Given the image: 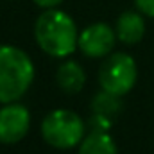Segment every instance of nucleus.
<instances>
[{"label":"nucleus","mask_w":154,"mask_h":154,"mask_svg":"<svg viewBox=\"0 0 154 154\" xmlns=\"http://www.w3.org/2000/svg\"><path fill=\"white\" fill-rule=\"evenodd\" d=\"M39 48L52 57H66L79 47L77 25L70 14L59 9H45L34 23Z\"/></svg>","instance_id":"f257e3e1"},{"label":"nucleus","mask_w":154,"mask_h":154,"mask_svg":"<svg viewBox=\"0 0 154 154\" xmlns=\"http://www.w3.org/2000/svg\"><path fill=\"white\" fill-rule=\"evenodd\" d=\"M34 81V65L27 52L14 45H0V104L16 102Z\"/></svg>","instance_id":"f03ea898"},{"label":"nucleus","mask_w":154,"mask_h":154,"mask_svg":"<svg viewBox=\"0 0 154 154\" xmlns=\"http://www.w3.org/2000/svg\"><path fill=\"white\" fill-rule=\"evenodd\" d=\"M84 122L70 109H54L41 122V136L54 149H74L84 138Z\"/></svg>","instance_id":"7ed1b4c3"},{"label":"nucleus","mask_w":154,"mask_h":154,"mask_svg":"<svg viewBox=\"0 0 154 154\" xmlns=\"http://www.w3.org/2000/svg\"><path fill=\"white\" fill-rule=\"evenodd\" d=\"M136 77H138L136 63L125 52L111 54L100 65V70H99L100 88L120 97L133 90V86L136 84Z\"/></svg>","instance_id":"20e7f679"},{"label":"nucleus","mask_w":154,"mask_h":154,"mask_svg":"<svg viewBox=\"0 0 154 154\" xmlns=\"http://www.w3.org/2000/svg\"><path fill=\"white\" fill-rule=\"evenodd\" d=\"M31 129V113L18 102H9L0 108V143H18Z\"/></svg>","instance_id":"39448f33"},{"label":"nucleus","mask_w":154,"mask_h":154,"mask_svg":"<svg viewBox=\"0 0 154 154\" xmlns=\"http://www.w3.org/2000/svg\"><path fill=\"white\" fill-rule=\"evenodd\" d=\"M116 31L99 22L79 32V50L88 57H106L116 43Z\"/></svg>","instance_id":"423d86ee"},{"label":"nucleus","mask_w":154,"mask_h":154,"mask_svg":"<svg viewBox=\"0 0 154 154\" xmlns=\"http://www.w3.org/2000/svg\"><path fill=\"white\" fill-rule=\"evenodd\" d=\"M116 38L125 45H134L145 34V20L140 13L125 11L116 20Z\"/></svg>","instance_id":"0eeeda50"},{"label":"nucleus","mask_w":154,"mask_h":154,"mask_svg":"<svg viewBox=\"0 0 154 154\" xmlns=\"http://www.w3.org/2000/svg\"><path fill=\"white\" fill-rule=\"evenodd\" d=\"M56 81H57V86L65 93L74 95L84 88L86 74L77 61H65L59 65V68L56 72Z\"/></svg>","instance_id":"6e6552de"},{"label":"nucleus","mask_w":154,"mask_h":154,"mask_svg":"<svg viewBox=\"0 0 154 154\" xmlns=\"http://www.w3.org/2000/svg\"><path fill=\"white\" fill-rule=\"evenodd\" d=\"M77 154H116V143L108 131H90L79 143Z\"/></svg>","instance_id":"1a4fd4ad"},{"label":"nucleus","mask_w":154,"mask_h":154,"mask_svg":"<svg viewBox=\"0 0 154 154\" xmlns=\"http://www.w3.org/2000/svg\"><path fill=\"white\" fill-rule=\"evenodd\" d=\"M122 109V100H120V95H115L111 91H99L93 99H91V111L93 113H100V115H106L109 118H113L115 115L120 113Z\"/></svg>","instance_id":"9d476101"},{"label":"nucleus","mask_w":154,"mask_h":154,"mask_svg":"<svg viewBox=\"0 0 154 154\" xmlns=\"http://www.w3.org/2000/svg\"><path fill=\"white\" fill-rule=\"evenodd\" d=\"M88 127L90 131H109L111 127V118L100 113H93L88 120Z\"/></svg>","instance_id":"9b49d317"},{"label":"nucleus","mask_w":154,"mask_h":154,"mask_svg":"<svg viewBox=\"0 0 154 154\" xmlns=\"http://www.w3.org/2000/svg\"><path fill=\"white\" fill-rule=\"evenodd\" d=\"M134 4L142 14L154 18V0H134Z\"/></svg>","instance_id":"f8f14e48"},{"label":"nucleus","mask_w":154,"mask_h":154,"mask_svg":"<svg viewBox=\"0 0 154 154\" xmlns=\"http://www.w3.org/2000/svg\"><path fill=\"white\" fill-rule=\"evenodd\" d=\"M36 5H39L41 9H54L56 5H59L63 0H32Z\"/></svg>","instance_id":"ddd939ff"}]
</instances>
